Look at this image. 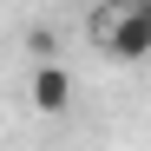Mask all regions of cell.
Masks as SVG:
<instances>
[{
	"mask_svg": "<svg viewBox=\"0 0 151 151\" xmlns=\"http://www.w3.org/2000/svg\"><path fill=\"white\" fill-rule=\"evenodd\" d=\"M99 46L112 59H145L151 53V0H118L99 20Z\"/></svg>",
	"mask_w": 151,
	"mask_h": 151,
	"instance_id": "1",
	"label": "cell"
},
{
	"mask_svg": "<svg viewBox=\"0 0 151 151\" xmlns=\"http://www.w3.org/2000/svg\"><path fill=\"white\" fill-rule=\"evenodd\" d=\"M27 99H33V112L59 118V112L72 105V72H66L59 59H33V79H27Z\"/></svg>",
	"mask_w": 151,
	"mask_h": 151,
	"instance_id": "2",
	"label": "cell"
}]
</instances>
